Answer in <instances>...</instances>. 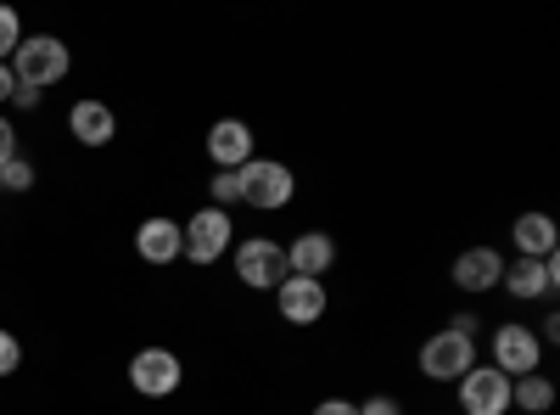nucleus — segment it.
Returning a JSON list of instances; mask_svg holds the SVG:
<instances>
[{"instance_id":"19","label":"nucleus","mask_w":560,"mask_h":415,"mask_svg":"<svg viewBox=\"0 0 560 415\" xmlns=\"http://www.w3.org/2000/svg\"><path fill=\"white\" fill-rule=\"evenodd\" d=\"M34 180H39L34 163H28V158H12L7 169H0V192H18V197H23V192H34Z\"/></svg>"},{"instance_id":"24","label":"nucleus","mask_w":560,"mask_h":415,"mask_svg":"<svg viewBox=\"0 0 560 415\" xmlns=\"http://www.w3.org/2000/svg\"><path fill=\"white\" fill-rule=\"evenodd\" d=\"M448 332H459V337H471V343H477V332H482V314H454V320H448Z\"/></svg>"},{"instance_id":"6","label":"nucleus","mask_w":560,"mask_h":415,"mask_svg":"<svg viewBox=\"0 0 560 415\" xmlns=\"http://www.w3.org/2000/svg\"><path fill=\"white\" fill-rule=\"evenodd\" d=\"M488 365H493V371H504L510 382L538 371V365H544L538 332H527V320H504V326H493V359Z\"/></svg>"},{"instance_id":"1","label":"nucleus","mask_w":560,"mask_h":415,"mask_svg":"<svg viewBox=\"0 0 560 415\" xmlns=\"http://www.w3.org/2000/svg\"><path fill=\"white\" fill-rule=\"evenodd\" d=\"M68 68H73V57L57 34H28L12 51V79H18V90H34V96H45L57 79H68Z\"/></svg>"},{"instance_id":"18","label":"nucleus","mask_w":560,"mask_h":415,"mask_svg":"<svg viewBox=\"0 0 560 415\" xmlns=\"http://www.w3.org/2000/svg\"><path fill=\"white\" fill-rule=\"evenodd\" d=\"M208 208H219V214L242 208V180L230 174V169H213V180H208Z\"/></svg>"},{"instance_id":"5","label":"nucleus","mask_w":560,"mask_h":415,"mask_svg":"<svg viewBox=\"0 0 560 415\" xmlns=\"http://www.w3.org/2000/svg\"><path fill=\"white\" fill-rule=\"evenodd\" d=\"M471 365H477V343L448 332V326L420 343V377H427V382H459Z\"/></svg>"},{"instance_id":"2","label":"nucleus","mask_w":560,"mask_h":415,"mask_svg":"<svg viewBox=\"0 0 560 415\" xmlns=\"http://www.w3.org/2000/svg\"><path fill=\"white\" fill-rule=\"evenodd\" d=\"M236 180H242V203L258 208V214H280L298 197V174L280 158H253V163L236 169Z\"/></svg>"},{"instance_id":"9","label":"nucleus","mask_w":560,"mask_h":415,"mask_svg":"<svg viewBox=\"0 0 560 415\" xmlns=\"http://www.w3.org/2000/svg\"><path fill=\"white\" fill-rule=\"evenodd\" d=\"M499 287H504L510 298H516V303L555 298V287H560V258H504Z\"/></svg>"},{"instance_id":"26","label":"nucleus","mask_w":560,"mask_h":415,"mask_svg":"<svg viewBox=\"0 0 560 415\" xmlns=\"http://www.w3.org/2000/svg\"><path fill=\"white\" fill-rule=\"evenodd\" d=\"M538 343L549 348V343H560V314H544V326H538Z\"/></svg>"},{"instance_id":"14","label":"nucleus","mask_w":560,"mask_h":415,"mask_svg":"<svg viewBox=\"0 0 560 415\" xmlns=\"http://www.w3.org/2000/svg\"><path fill=\"white\" fill-rule=\"evenodd\" d=\"M337 264V242L325 230H303V237L287 242V269L292 275H308V281H325V269Z\"/></svg>"},{"instance_id":"23","label":"nucleus","mask_w":560,"mask_h":415,"mask_svg":"<svg viewBox=\"0 0 560 415\" xmlns=\"http://www.w3.org/2000/svg\"><path fill=\"white\" fill-rule=\"evenodd\" d=\"M12 158H18V129H12V118H0V169Z\"/></svg>"},{"instance_id":"16","label":"nucleus","mask_w":560,"mask_h":415,"mask_svg":"<svg viewBox=\"0 0 560 415\" xmlns=\"http://www.w3.org/2000/svg\"><path fill=\"white\" fill-rule=\"evenodd\" d=\"M510 242H516V258H555V219L549 214H522L510 224Z\"/></svg>"},{"instance_id":"22","label":"nucleus","mask_w":560,"mask_h":415,"mask_svg":"<svg viewBox=\"0 0 560 415\" xmlns=\"http://www.w3.org/2000/svg\"><path fill=\"white\" fill-rule=\"evenodd\" d=\"M359 415H404V404L393 393H376V399H359Z\"/></svg>"},{"instance_id":"27","label":"nucleus","mask_w":560,"mask_h":415,"mask_svg":"<svg viewBox=\"0 0 560 415\" xmlns=\"http://www.w3.org/2000/svg\"><path fill=\"white\" fill-rule=\"evenodd\" d=\"M12 90H18V79H12V62H0V102H12Z\"/></svg>"},{"instance_id":"15","label":"nucleus","mask_w":560,"mask_h":415,"mask_svg":"<svg viewBox=\"0 0 560 415\" xmlns=\"http://www.w3.org/2000/svg\"><path fill=\"white\" fill-rule=\"evenodd\" d=\"M68 129H73V141H79V147H107L113 135H118V118H113L107 102H73Z\"/></svg>"},{"instance_id":"4","label":"nucleus","mask_w":560,"mask_h":415,"mask_svg":"<svg viewBox=\"0 0 560 415\" xmlns=\"http://www.w3.org/2000/svg\"><path fill=\"white\" fill-rule=\"evenodd\" d=\"M129 388L140 399H174L185 388V359L174 348H140L129 359Z\"/></svg>"},{"instance_id":"8","label":"nucleus","mask_w":560,"mask_h":415,"mask_svg":"<svg viewBox=\"0 0 560 415\" xmlns=\"http://www.w3.org/2000/svg\"><path fill=\"white\" fill-rule=\"evenodd\" d=\"M275 309L287 326H319L325 309H331V292H325V281H308V275H287L275 287Z\"/></svg>"},{"instance_id":"20","label":"nucleus","mask_w":560,"mask_h":415,"mask_svg":"<svg viewBox=\"0 0 560 415\" xmlns=\"http://www.w3.org/2000/svg\"><path fill=\"white\" fill-rule=\"evenodd\" d=\"M18 45H23V23H18L12 7H0V62H12Z\"/></svg>"},{"instance_id":"11","label":"nucleus","mask_w":560,"mask_h":415,"mask_svg":"<svg viewBox=\"0 0 560 415\" xmlns=\"http://www.w3.org/2000/svg\"><path fill=\"white\" fill-rule=\"evenodd\" d=\"M253 158H258V135H253L242 118H213V129H208V163L236 174V169L253 163Z\"/></svg>"},{"instance_id":"12","label":"nucleus","mask_w":560,"mask_h":415,"mask_svg":"<svg viewBox=\"0 0 560 415\" xmlns=\"http://www.w3.org/2000/svg\"><path fill=\"white\" fill-rule=\"evenodd\" d=\"M135 253L147 258V264H158V269H168L174 258H185V230H179V219H163V214L140 219V224H135Z\"/></svg>"},{"instance_id":"17","label":"nucleus","mask_w":560,"mask_h":415,"mask_svg":"<svg viewBox=\"0 0 560 415\" xmlns=\"http://www.w3.org/2000/svg\"><path fill=\"white\" fill-rule=\"evenodd\" d=\"M549 404H555V382H549L544 371H527V377H516V382H510V410L544 415Z\"/></svg>"},{"instance_id":"21","label":"nucleus","mask_w":560,"mask_h":415,"mask_svg":"<svg viewBox=\"0 0 560 415\" xmlns=\"http://www.w3.org/2000/svg\"><path fill=\"white\" fill-rule=\"evenodd\" d=\"M18 365H23V343H18L7 326H0V377H12Z\"/></svg>"},{"instance_id":"3","label":"nucleus","mask_w":560,"mask_h":415,"mask_svg":"<svg viewBox=\"0 0 560 415\" xmlns=\"http://www.w3.org/2000/svg\"><path fill=\"white\" fill-rule=\"evenodd\" d=\"M230 258H236V281L247 292H275L280 281H287V242H275V237H247L230 247Z\"/></svg>"},{"instance_id":"13","label":"nucleus","mask_w":560,"mask_h":415,"mask_svg":"<svg viewBox=\"0 0 560 415\" xmlns=\"http://www.w3.org/2000/svg\"><path fill=\"white\" fill-rule=\"evenodd\" d=\"M499 275H504V253L499 247H465L459 258H454V287L459 292H471V298H482V292H493L499 287Z\"/></svg>"},{"instance_id":"25","label":"nucleus","mask_w":560,"mask_h":415,"mask_svg":"<svg viewBox=\"0 0 560 415\" xmlns=\"http://www.w3.org/2000/svg\"><path fill=\"white\" fill-rule=\"evenodd\" d=\"M314 415H359V404H353V399H319Z\"/></svg>"},{"instance_id":"28","label":"nucleus","mask_w":560,"mask_h":415,"mask_svg":"<svg viewBox=\"0 0 560 415\" xmlns=\"http://www.w3.org/2000/svg\"><path fill=\"white\" fill-rule=\"evenodd\" d=\"M12 107H23V113H34V107H39V96H34V90H12Z\"/></svg>"},{"instance_id":"7","label":"nucleus","mask_w":560,"mask_h":415,"mask_svg":"<svg viewBox=\"0 0 560 415\" xmlns=\"http://www.w3.org/2000/svg\"><path fill=\"white\" fill-rule=\"evenodd\" d=\"M179 230H185V258L191 264H219L230 247H236V224H230V214H219V208H197Z\"/></svg>"},{"instance_id":"10","label":"nucleus","mask_w":560,"mask_h":415,"mask_svg":"<svg viewBox=\"0 0 560 415\" xmlns=\"http://www.w3.org/2000/svg\"><path fill=\"white\" fill-rule=\"evenodd\" d=\"M454 388H459V410H465V415H504V410H510V377L493 371V365H482V359H477Z\"/></svg>"}]
</instances>
